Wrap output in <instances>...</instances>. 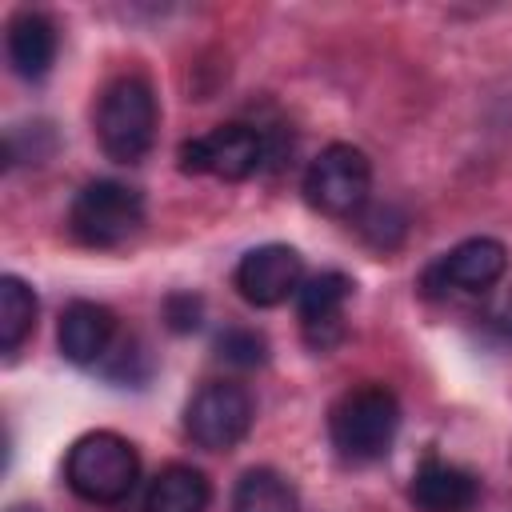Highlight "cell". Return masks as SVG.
Wrapping results in <instances>:
<instances>
[{
  "label": "cell",
  "instance_id": "obj_1",
  "mask_svg": "<svg viewBox=\"0 0 512 512\" xmlns=\"http://www.w3.org/2000/svg\"><path fill=\"white\" fill-rule=\"evenodd\" d=\"M396 432H400V400L384 384H356L328 412L332 448L348 464L384 460Z\"/></svg>",
  "mask_w": 512,
  "mask_h": 512
},
{
  "label": "cell",
  "instance_id": "obj_2",
  "mask_svg": "<svg viewBox=\"0 0 512 512\" xmlns=\"http://www.w3.org/2000/svg\"><path fill=\"white\" fill-rule=\"evenodd\" d=\"M156 124H160V108H156V92L144 76H136V72L116 76L100 92L96 140L108 160H116V164L144 160L148 148L156 144Z\"/></svg>",
  "mask_w": 512,
  "mask_h": 512
},
{
  "label": "cell",
  "instance_id": "obj_3",
  "mask_svg": "<svg viewBox=\"0 0 512 512\" xmlns=\"http://www.w3.org/2000/svg\"><path fill=\"white\" fill-rule=\"evenodd\" d=\"M64 480L88 504H120L140 480V456L120 432L96 428L72 440L64 456Z\"/></svg>",
  "mask_w": 512,
  "mask_h": 512
},
{
  "label": "cell",
  "instance_id": "obj_4",
  "mask_svg": "<svg viewBox=\"0 0 512 512\" xmlns=\"http://www.w3.org/2000/svg\"><path fill=\"white\" fill-rule=\"evenodd\" d=\"M144 224V196L140 188L100 176L88 180L68 208V232L84 248H116L128 236H136Z\"/></svg>",
  "mask_w": 512,
  "mask_h": 512
},
{
  "label": "cell",
  "instance_id": "obj_5",
  "mask_svg": "<svg viewBox=\"0 0 512 512\" xmlns=\"http://www.w3.org/2000/svg\"><path fill=\"white\" fill-rule=\"evenodd\" d=\"M176 164L184 176H220V180H248L268 164V140L256 124L228 120L204 136H192L176 148Z\"/></svg>",
  "mask_w": 512,
  "mask_h": 512
},
{
  "label": "cell",
  "instance_id": "obj_6",
  "mask_svg": "<svg viewBox=\"0 0 512 512\" xmlns=\"http://www.w3.org/2000/svg\"><path fill=\"white\" fill-rule=\"evenodd\" d=\"M308 208L324 216H360L372 192V160L356 144H328L320 156L308 164L304 184H300Z\"/></svg>",
  "mask_w": 512,
  "mask_h": 512
},
{
  "label": "cell",
  "instance_id": "obj_7",
  "mask_svg": "<svg viewBox=\"0 0 512 512\" xmlns=\"http://www.w3.org/2000/svg\"><path fill=\"white\" fill-rule=\"evenodd\" d=\"M252 396L232 380H208L192 392L184 404V432L204 452H228L236 448L252 428Z\"/></svg>",
  "mask_w": 512,
  "mask_h": 512
},
{
  "label": "cell",
  "instance_id": "obj_8",
  "mask_svg": "<svg viewBox=\"0 0 512 512\" xmlns=\"http://www.w3.org/2000/svg\"><path fill=\"white\" fill-rule=\"evenodd\" d=\"M504 272H508V248L496 236H468L424 268L420 288L432 300L452 292H488Z\"/></svg>",
  "mask_w": 512,
  "mask_h": 512
},
{
  "label": "cell",
  "instance_id": "obj_9",
  "mask_svg": "<svg viewBox=\"0 0 512 512\" xmlns=\"http://www.w3.org/2000/svg\"><path fill=\"white\" fill-rule=\"evenodd\" d=\"M232 284L252 308H280L304 284V256L292 244H256L240 256Z\"/></svg>",
  "mask_w": 512,
  "mask_h": 512
},
{
  "label": "cell",
  "instance_id": "obj_10",
  "mask_svg": "<svg viewBox=\"0 0 512 512\" xmlns=\"http://www.w3.org/2000/svg\"><path fill=\"white\" fill-rule=\"evenodd\" d=\"M352 276L328 268V272H316L300 284L296 292V312H300V328H304V340L308 348L316 352H328L344 340V304L352 300Z\"/></svg>",
  "mask_w": 512,
  "mask_h": 512
},
{
  "label": "cell",
  "instance_id": "obj_11",
  "mask_svg": "<svg viewBox=\"0 0 512 512\" xmlns=\"http://www.w3.org/2000/svg\"><path fill=\"white\" fill-rule=\"evenodd\" d=\"M116 336V316L108 304H96V300H72L64 312H60V324H56V344H60V356L76 368H88L96 360L108 356V344Z\"/></svg>",
  "mask_w": 512,
  "mask_h": 512
},
{
  "label": "cell",
  "instance_id": "obj_12",
  "mask_svg": "<svg viewBox=\"0 0 512 512\" xmlns=\"http://www.w3.org/2000/svg\"><path fill=\"white\" fill-rule=\"evenodd\" d=\"M408 500L416 512H472L480 500V480L476 472L448 464L440 456H428L408 484Z\"/></svg>",
  "mask_w": 512,
  "mask_h": 512
},
{
  "label": "cell",
  "instance_id": "obj_13",
  "mask_svg": "<svg viewBox=\"0 0 512 512\" xmlns=\"http://www.w3.org/2000/svg\"><path fill=\"white\" fill-rule=\"evenodd\" d=\"M56 24L36 12V8H20L12 12L8 28H4V48H8V64L16 76L24 80H44L48 68L56 64Z\"/></svg>",
  "mask_w": 512,
  "mask_h": 512
},
{
  "label": "cell",
  "instance_id": "obj_14",
  "mask_svg": "<svg viewBox=\"0 0 512 512\" xmlns=\"http://www.w3.org/2000/svg\"><path fill=\"white\" fill-rule=\"evenodd\" d=\"M212 484L192 464H164L144 488V512H208Z\"/></svg>",
  "mask_w": 512,
  "mask_h": 512
},
{
  "label": "cell",
  "instance_id": "obj_15",
  "mask_svg": "<svg viewBox=\"0 0 512 512\" xmlns=\"http://www.w3.org/2000/svg\"><path fill=\"white\" fill-rule=\"evenodd\" d=\"M232 512H300V496L276 468H248L236 480Z\"/></svg>",
  "mask_w": 512,
  "mask_h": 512
},
{
  "label": "cell",
  "instance_id": "obj_16",
  "mask_svg": "<svg viewBox=\"0 0 512 512\" xmlns=\"http://www.w3.org/2000/svg\"><path fill=\"white\" fill-rule=\"evenodd\" d=\"M36 312H40V304H36L32 284H24L20 276L4 272L0 276V352L12 356L32 336Z\"/></svg>",
  "mask_w": 512,
  "mask_h": 512
},
{
  "label": "cell",
  "instance_id": "obj_17",
  "mask_svg": "<svg viewBox=\"0 0 512 512\" xmlns=\"http://www.w3.org/2000/svg\"><path fill=\"white\" fill-rule=\"evenodd\" d=\"M212 352H216V360H224L232 368H260L268 360V340H264V332H256L248 324H228L216 332Z\"/></svg>",
  "mask_w": 512,
  "mask_h": 512
},
{
  "label": "cell",
  "instance_id": "obj_18",
  "mask_svg": "<svg viewBox=\"0 0 512 512\" xmlns=\"http://www.w3.org/2000/svg\"><path fill=\"white\" fill-rule=\"evenodd\" d=\"M164 324L172 328V332H196L200 328V316H204V300L196 296V292H168L164 296Z\"/></svg>",
  "mask_w": 512,
  "mask_h": 512
},
{
  "label": "cell",
  "instance_id": "obj_19",
  "mask_svg": "<svg viewBox=\"0 0 512 512\" xmlns=\"http://www.w3.org/2000/svg\"><path fill=\"white\" fill-rule=\"evenodd\" d=\"M488 324H492V328H496V332H500L504 340H512V292H508V296H504V300H500V304L492 308Z\"/></svg>",
  "mask_w": 512,
  "mask_h": 512
}]
</instances>
